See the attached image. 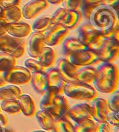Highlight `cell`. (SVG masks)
Here are the masks:
<instances>
[{
    "instance_id": "obj_1",
    "label": "cell",
    "mask_w": 119,
    "mask_h": 132,
    "mask_svg": "<svg viewBox=\"0 0 119 132\" xmlns=\"http://www.w3.org/2000/svg\"><path fill=\"white\" fill-rule=\"evenodd\" d=\"M89 21L105 38L109 36L119 23L118 14L113 9L102 4L95 7Z\"/></svg>"
},
{
    "instance_id": "obj_2",
    "label": "cell",
    "mask_w": 119,
    "mask_h": 132,
    "mask_svg": "<svg viewBox=\"0 0 119 132\" xmlns=\"http://www.w3.org/2000/svg\"><path fill=\"white\" fill-rule=\"evenodd\" d=\"M96 78L93 82L96 91L102 93H113L118 82V70L112 63H102L96 68Z\"/></svg>"
},
{
    "instance_id": "obj_3",
    "label": "cell",
    "mask_w": 119,
    "mask_h": 132,
    "mask_svg": "<svg viewBox=\"0 0 119 132\" xmlns=\"http://www.w3.org/2000/svg\"><path fill=\"white\" fill-rule=\"evenodd\" d=\"M77 39L88 49L96 53L103 46L105 37L89 22L84 23L78 28Z\"/></svg>"
},
{
    "instance_id": "obj_4",
    "label": "cell",
    "mask_w": 119,
    "mask_h": 132,
    "mask_svg": "<svg viewBox=\"0 0 119 132\" xmlns=\"http://www.w3.org/2000/svg\"><path fill=\"white\" fill-rule=\"evenodd\" d=\"M63 93L68 97L78 100H92L97 97V91L90 84L78 81L67 82Z\"/></svg>"
},
{
    "instance_id": "obj_5",
    "label": "cell",
    "mask_w": 119,
    "mask_h": 132,
    "mask_svg": "<svg viewBox=\"0 0 119 132\" xmlns=\"http://www.w3.org/2000/svg\"><path fill=\"white\" fill-rule=\"evenodd\" d=\"M26 42L23 38H16L5 34L0 37V51L7 53L17 59L25 53Z\"/></svg>"
},
{
    "instance_id": "obj_6",
    "label": "cell",
    "mask_w": 119,
    "mask_h": 132,
    "mask_svg": "<svg viewBox=\"0 0 119 132\" xmlns=\"http://www.w3.org/2000/svg\"><path fill=\"white\" fill-rule=\"evenodd\" d=\"M65 58L76 67H84L99 63L96 53L89 49L70 52L65 55Z\"/></svg>"
},
{
    "instance_id": "obj_7",
    "label": "cell",
    "mask_w": 119,
    "mask_h": 132,
    "mask_svg": "<svg viewBox=\"0 0 119 132\" xmlns=\"http://www.w3.org/2000/svg\"><path fill=\"white\" fill-rule=\"evenodd\" d=\"M31 73L22 65H14L7 71L5 80L7 83L14 85H26L30 82Z\"/></svg>"
},
{
    "instance_id": "obj_8",
    "label": "cell",
    "mask_w": 119,
    "mask_h": 132,
    "mask_svg": "<svg viewBox=\"0 0 119 132\" xmlns=\"http://www.w3.org/2000/svg\"><path fill=\"white\" fill-rule=\"evenodd\" d=\"M96 54L100 62L112 63L118 56L119 42L111 38H105L103 46Z\"/></svg>"
},
{
    "instance_id": "obj_9",
    "label": "cell",
    "mask_w": 119,
    "mask_h": 132,
    "mask_svg": "<svg viewBox=\"0 0 119 132\" xmlns=\"http://www.w3.org/2000/svg\"><path fill=\"white\" fill-rule=\"evenodd\" d=\"M68 33L69 30L63 25L53 24L44 34L46 46L52 47L57 45Z\"/></svg>"
},
{
    "instance_id": "obj_10",
    "label": "cell",
    "mask_w": 119,
    "mask_h": 132,
    "mask_svg": "<svg viewBox=\"0 0 119 132\" xmlns=\"http://www.w3.org/2000/svg\"><path fill=\"white\" fill-rule=\"evenodd\" d=\"M67 118L74 122L84 119H92V112L90 104L81 103L74 104L69 108L67 112Z\"/></svg>"
},
{
    "instance_id": "obj_11",
    "label": "cell",
    "mask_w": 119,
    "mask_h": 132,
    "mask_svg": "<svg viewBox=\"0 0 119 132\" xmlns=\"http://www.w3.org/2000/svg\"><path fill=\"white\" fill-rule=\"evenodd\" d=\"M48 6L49 3L46 0H31L22 9L23 18L28 20L34 19Z\"/></svg>"
},
{
    "instance_id": "obj_12",
    "label": "cell",
    "mask_w": 119,
    "mask_h": 132,
    "mask_svg": "<svg viewBox=\"0 0 119 132\" xmlns=\"http://www.w3.org/2000/svg\"><path fill=\"white\" fill-rule=\"evenodd\" d=\"M92 112V119L95 122L106 121L108 113L109 111L107 100L104 98H95L90 104Z\"/></svg>"
},
{
    "instance_id": "obj_13",
    "label": "cell",
    "mask_w": 119,
    "mask_h": 132,
    "mask_svg": "<svg viewBox=\"0 0 119 132\" xmlns=\"http://www.w3.org/2000/svg\"><path fill=\"white\" fill-rule=\"evenodd\" d=\"M7 34L16 38H23L28 36L32 32L31 27L25 22H16L13 23H5L4 25Z\"/></svg>"
},
{
    "instance_id": "obj_14",
    "label": "cell",
    "mask_w": 119,
    "mask_h": 132,
    "mask_svg": "<svg viewBox=\"0 0 119 132\" xmlns=\"http://www.w3.org/2000/svg\"><path fill=\"white\" fill-rule=\"evenodd\" d=\"M47 89L54 91L57 94H62L67 82L60 76L55 67L48 70L46 73Z\"/></svg>"
},
{
    "instance_id": "obj_15",
    "label": "cell",
    "mask_w": 119,
    "mask_h": 132,
    "mask_svg": "<svg viewBox=\"0 0 119 132\" xmlns=\"http://www.w3.org/2000/svg\"><path fill=\"white\" fill-rule=\"evenodd\" d=\"M43 33L33 31L30 34L28 44V54L31 58L37 59L42 48L45 46Z\"/></svg>"
},
{
    "instance_id": "obj_16",
    "label": "cell",
    "mask_w": 119,
    "mask_h": 132,
    "mask_svg": "<svg viewBox=\"0 0 119 132\" xmlns=\"http://www.w3.org/2000/svg\"><path fill=\"white\" fill-rule=\"evenodd\" d=\"M55 68L60 76L66 82L75 80L76 75L79 68L73 65L65 58L58 60Z\"/></svg>"
},
{
    "instance_id": "obj_17",
    "label": "cell",
    "mask_w": 119,
    "mask_h": 132,
    "mask_svg": "<svg viewBox=\"0 0 119 132\" xmlns=\"http://www.w3.org/2000/svg\"><path fill=\"white\" fill-rule=\"evenodd\" d=\"M69 106L67 99L62 94H57L54 99L53 108L51 115L55 120L68 118L67 112L69 111Z\"/></svg>"
},
{
    "instance_id": "obj_18",
    "label": "cell",
    "mask_w": 119,
    "mask_h": 132,
    "mask_svg": "<svg viewBox=\"0 0 119 132\" xmlns=\"http://www.w3.org/2000/svg\"><path fill=\"white\" fill-rule=\"evenodd\" d=\"M96 75V68L91 65L84 66L78 69L76 75L75 80L82 83L90 84L94 82Z\"/></svg>"
},
{
    "instance_id": "obj_19",
    "label": "cell",
    "mask_w": 119,
    "mask_h": 132,
    "mask_svg": "<svg viewBox=\"0 0 119 132\" xmlns=\"http://www.w3.org/2000/svg\"><path fill=\"white\" fill-rule=\"evenodd\" d=\"M21 112L27 117H33L36 112L35 103L30 95L22 94L18 99Z\"/></svg>"
},
{
    "instance_id": "obj_20",
    "label": "cell",
    "mask_w": 119,
    "mask_h": 132,
    "mask_svg": "<svg viewBox=\"0 0 119 132\" xmlns=\"http://www.w3.org/2000/svg\"><path fill=\"white\" fill-rule=\"evenodd\" d=\"M30 82L34 90L38 93L43 94L47 90L46 73L34 72L31 73Z\"/></svg>"
},
{
    "instance_id": "obj_21",
    "label": "cell",
    "mask_w": 119,
    "mask_h": 132,
    "mask_svg": "<svg viewBox=\"0 0 119 132\" xmlns=\"http://www.w3.org/2000/svg\"><path fill=\"white\" fill-rule=\"evenodd\" d=\"M22 94L21 89L17 85L10 84L0 87V100L1 101L18 100Z\"/></svg>"
},
{
    "instance_id": "obj_22",
    "label": "cell",
    "mask_w": 119,
    "mask_h": 132,
    "mask_svg": "<svg viewBox=\"0 0 119 132\" xmlns=\"http://www.w3.org/2000/svg\"><path fill=\"white\" fill-rule=\"evenodd\" d=\"M35 117L40 127L44 130H52L55 120L50 113L43 110L36 112Z\"/></svg>"
},
{
    "instance_id": "obj_23",
    "label": "cell",
    "mask_w": 119,
    "mask_h": 132,
    "mask_svg": "<svg viewBox=\"0 0 119 132\" xmlns=\"http://www.w3.org/2000/svg\"><path fill=\"white\" fill-rule=\"evenodd\" d=\"M55 52L52 47L45 46L42 48L39 58H37L41 64L45 68L51 67L55 60Z\"/></svg>"
},
{
    "instance_id": "obj_24",
    "label": "cell",
    "mask_w": 119,
    "mask_h": 132,
    "mask_svg": "<svg viewBox=\"0 0 119 132\" xmlns=\"http://www.w3.org/2000/svg\"><path fill=\"white\" fill-rule=\"evenodd\" d=\"M85 49H88L87 46L82 44L77 38L74 37L66 38L62 45V51L65 55L70 52Z\"/></svg>"
},
{
    "instance_id": "obj_25",
    "label": "cell",
    "mask_w": 119,
    "mask_h": 132,
    "mask_svg": "<svg viewBox=\"0 0 119 132\" xmlns=\"http://www.w3.org/2000/svg\"><path fill=\"white\" fill-rule=\"evenodd\" d=\"M43 96L39 102V108L40 110L46 111L51 114L53 106H54V99L57 94L51 89L47 90L43 94Z\"/></svg>"
},
{
    "instance_id": "obj_26",
    "label": "cell",
    "mask_w": 119,
    "mask_h": 132,
    "mask_svg": "<svg viewBox=\"0 0 119 132\" xmlns=\"http://www.w3.org/2000/svg\"><path fill=\"white\" fill-rule=\"evenodd\" d=\"M4 21L6 23H13L19 22L23 18L22 9L19 5L4 9Z\"/></svg>"
},
{
    "instance_id": "obj_27",
    "label": "cell",
    "mask_w": 119,
    "mask_h": 132,
    "mask_svg": "<svg viewBox=\"0 0 119 132\" xmlns=\"http://www.w3.org/2000/svg\"><path fill=\"white\" fill-rule=\"evenodd\" d=\"M52 25L50 17L42 16L36 19L31 27L33 31L43 33L46 31Z\"/></svg>"
},
{
    "instance_id": "obj_28",
    "label": "cell",
    "mask_w": 119,
    "mask_h": 132,
    "mask_svg": "<svg viewBox=\"0 0 119 132\" xmlns=\"http://www.w3.org/2000/svg\"><path fill=\"white\" fill-rule=\"evenodd\" d=\"M82 14L80 11L67 10V14L63 25L68 30H72L77 26L81 20Z\"/></svg>"
},
{
    "instance_id": "obj_29",
    "label": "cell",
    "mask_w": 119,
    "mask_h": 132,
    "mask_svg": "<svg viewBox=\"0 0 119 132\" xmlns=\"http://www.w3.org/2000/svg\"><path fill=\"white\" fill-rule=\"evenodd\" d=\"M52 132H75L74 124L69 118L60 119L55 121Z\"/></svg>"
},
{
    "instance_id": "obj_30",
    "label": "cell",
    "mask_w": 119,
    "mask_h": 132,
    "mask_svg": "<svg viewBox=\"0 0 119 132\" xmlns=\"http://www.w3.org/2000/svg\"><path fill=\"white\" fill-rule=\"evenodd\" d=\"M96 122L93 119H84L75 122L74 129L75 132H93Z\"/></svg>"
},
{
    "instance_id": "obj_31",
    "label": "cell",
    "mask_w": 119,
    "mask_h": 132,
    "mask_svg": "<svg viewBox=\"0 0 119 132\" xmlns=\"http://www.w3.org/2000/svg\"><path fill=\"white\" fill-rule=\"evenodd\" d=\"M0 108L2 111L8 114L13 115L21 112V109L18 100L1 101Z\"/></svg>"
},
{
    "instance_id": "obj_32",
    "label": "cell",
    "mask_w": 119,
    "mask_h": 132,
    "mask_svg": "<svg viewBox=\"0 0 119 132\" xmlns=\"http://www.w3.org/2000/svg\"><path fill=\"white\" fill-rule=\"evenodd\" d=\"M16 59L7 53L0 51V70H9L16 65Z\"/></svg>"
},
{
    "instance_id": "obj_33",
    "label": "cell",
    "mask_w": 119,
    "mask_h": 132,
    "mask_svg": "<svg viewBox=\"0 0 119 132\" xmlns=\"http://www.w3.org/2000/svg\"><path fill=\"white\" fill-rule=\"evenodd\" d=\"M24 67H26L31 73L45 72V68L37 59L33 58H27L24 61Z\"/></svg>"
},
{
    "instance_id": "obj_34",
    "label": "cell",
    "mask_w": 119,
    "mask_h": 132,
    "mask_svg": "<svg viewBox=\"0 0 119 132\" xmlns=\"http://www.w3.org/2000/svg\"><path fill=\"white\" fill-rule=\"evenodd\" d=\"M67 14V10L64 7H60L54 13L51 19L52 24H60L63 25Z\"/></svg>"
},
{
    "instance_id": "obj_35",
    "label": "cell",
    "mask_w": 119,
    "mask_h": 132,
    "mask_svg": "<svg viewBox=\"0 0 119 132\" xmlns=\"http://www.w3.org/2000/svg\"><path fill=\"white\" fill-rule=\"evenodd\" d=\"M108 109L110 111L119 112V91L116 90L107 101Z\"/></svg>"
},
{
    "instance_id": "obj_36",
    "label": "cell",
    "mask_w": 119,
    "mask_h": 132,
    "mask_svg": "<svg viewBox=\"0 0 119 132\" xmlns=\"http://www.w3.org/2000/svg\"><path fill=\"white\" fill-rule=\"evenodd\" d=\"M64 8L67 10L80 11L82 5V0H63Z\"/></svg>"
},
{
    "instance_id": "obj_37",
    "label": "cell",
    "mask_w": 119,
    "mask_h": 132,
    "mask_svg": "<svg viewBox=\"0 0 119 132\" xmlns=\"http://www.w3.org/2000/svg\"><path fill=\"white\" fill-rule=\"evenodd\" d=\"M106 122L111 126H117L119 125V112L109 111L108 113Z\"/></svg>"
},
{
    "instance_id": "obj_38",
    "label": "cell",
    "mask_w": 119,
    "mask_h": 132,
    "mask_svg": "<svg viewBox=\"0 0 119 132\" xmlns=\"http://www.w3.org/2000/svg\"><path fill=\"white\" fill-rule=\"evenodd\" d=\"M96 6H98V5L85 4L82 3V5L80 8L81 13L83 15L84 17L86 19L89 20L93 10H94V8Z\"/></svg>"
},
{
    "instance_id": "obj_39",
    "label": "cell",
    "mask_w": 119,
    "mask_h": 132,
    "mask_svg": "<svg viewBox=\"0 0 119 132\" xmlns=\"http://www.w3.org/2000/svg\"><path fill=\"white\" fill-rule=\"evenodd\" d=\"M111 126L107 122H96L93 132H109Z\"/></svg>"
},
{
    "instance_id": "obj_40",
    "label": "cell",
    "mask_w": 119,
    "mask_h": 132,
    "mask_svg": "<svg viewBox=\"0 0 119 132\" xmlns=\"http://www.w3.org/2000/svg\"><path fill=\"white\" fill-rule=\"evenodd\" d=\"M21 0H0V7L6 9L10 7L19 5Z\"/></svg>"
},
{
    "instance_id": "obj_41",
    "label": "cell",
    "mask_w": 119,
    "mask_h": 132,
    "mask_svg": "<svg viewBox=\"0 0 119 132\" xmlns=\"http://www.w3.org/2000/svg\"><path fill=\"white\" fill-rule=\"evenodd\" d=\"M100 4L113 9L117 13L118 12V0H102Z\"/></svg>"
},
{
    "instance_id": "obj_42",
    "label": "cell",
    "mask_w": 119,
    "mask_h": 132,
    "mask_svg": "<svg viewBox=\"0 0 119 132\" xmlns=\"http://www.w3.org/2000/svg\"><path fill=\"white\" fill-rule=\"evenodd\" d=\"M7 70H0V87L7 84V82L5 80V75Z\"/></svg>"
},
{
    "instance_id": "obj_43",
    "label": "cell",
    "mask_w": 119,
    "mask_h": 132,
    "mask_svg": "<svg viewBox=\"0 0 119 132\" xmlns=\"http://www.w3.org/2000/svg\"><path fill=\"white\" fill-rule=\"evenodd\" d=\"M7 124H8V120L6 115L2 112H0V126L6 127Z\"/></svg>"
},
{
    "instance_id": "obj_44",
    "label": "cell",
    "mask_w": 119,
    "mask_h": 132,
    "mask_svg": "<svg viewBox=\"0 0 119 132\" xmlns=\"http://www.w3.org/2000/svg\"><path fill=\"white\" fill-rule=\"evenodd\" d=\"M102 0H82V3L85 4L98 5L101 4Z\"/></svg>"
},
{
    "instance_id": "obj_45",
    "label": "cell",
    "mask_w": 119,
    "mask_h": 132,
    "mask_svg": "<svg viewBox=\"0 0 119 132\" xmlns=\"http://www.w3.org/2000/svg\"><path fill=\"white\" fill-rule=\"evenodd\" d=\"M5 23L6 22L4 21H0V37H2L7 34V32L5 31L4 27V25Z\"/></svg>"
},
{
    "instance_id": "obj_46",
    "label": "cell",
    "mask_w": 119,
    "mask_h": 132,
    "mask_svg": "<svg viewBox=\"0 0 119 132\" xmlns=\"http://www.w3.org/2000/svg\"><path fill=\"white\" fill-rule=\"evenodd\" d=\"M46 1L49 4L57 5V4H60L62 3V2H63V0H46Z\"/></svg>"
},
{
    "instance_id": "obj_47",
    "label": "cell",
    "mask_w": 119,
    "mask_h": 132,
    "mask_svg": "<svg viewBox=\"0 0 119 132\" xmlns=\"http://www.w3.org/2000/svg\"><path fill=\"white\" fill-rule=\"evenodd\" d=\"M4 21V9L0 7V21Z\"/></svg>"
},
{
    "instance_id": "obj_48",
    "label": "cell",
    "mask_w": 119,
    "mask_h": 132,
    "mask_svg": "<svg viewBox=\"0 0 119 132\" xmlns=\"http://www.w3.org/2000/svg\"><path fill=\"white\" fill-rule=\"evenodd\" d=\"M1 132H14L11 129L7 128L6 127H2V131Z\"/></svg>"
},
{
    "instance_id": "obj_49",
    "label": "cell",
    "mask_w": 119,
    "mask_h": 132,
    "mask_svg": "<svg viewBox=\"0 0 119 132\" xmlns=\"http://www.w3.org/2000/svg\"><path fill=\"white\" fill-rule=\"evenodd\" d=\"M114 132H118V126H114Z\"/></svg>"
},
{
    "instance_id": "obj_50",
    "label": "cell",
    "mask_w": 119,
    "mask_h": 132,
    "mask_svg": "<svg viewBox=\"0 0 119 132\" xmlns=\"http://www.w3.org/2000/svg\"><path fill=\"white\" fill-rule=\"evenodd\" d=\"M31 132H47V131L45 130H34Z\"/></svg>"
},
{
    "instance_id": "obj_51",
    "label": "cell",
    "mask_w": 119,
    "mask_h": 132,
    "mask_svg": "<svg viewBox=\"0 0 119 132\" xmlns=\"http://www.w3.org/2000/svg\"><path fill=\"white\" fill-rule=\"evenodd\" d=\"M2 131V127L1 126H0V132Z\"/></svg>"
},
{
    "instance_id": "obj_52",
    "label": "cell",
    "mask_w": 119,
    "mask_h": 132,
    "mask_svg": "<svg viewBox=\"0 0 119 132\" xmlns=\"http://www.w3.org/2000/svg\"><path fill=\"white\" fill-rule=\"evenodd\" d=\"M0 112H1V108H0Z\"/></svg>"
}]
</instances>
